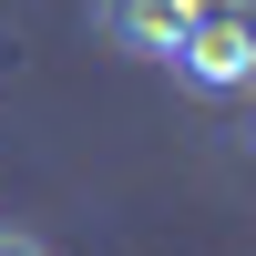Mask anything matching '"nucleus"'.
<instances>
[{
	"instance_id": "nucleus-1",
	"label": "nucleus",
	"mask_w": 256,
	"mask_h": 256,
	"mask_svg": "<svg viewBox=\"0 0 256 256\" xmlns=\"http://www.w3.org/2000/svg\"><path fill=\"white\" fill-rule=\"evenodd\" d=\"M174 72L195 82V92H246V82H256V20L236 10V0L195 10L184 41H174Z\"/></svg>"
},
{
	"instance_id": "nucleus-2",
	"label": "nucleus",
	"mask_w": 256,
	"mask_h": 256,
	"mask_svg": "<svg viewBox=\"0 0 256 256\" xmlns=\"http://www.w3.org/2000/svg\"><path fill=\"white\" fill-rule=\"evenodd\" d=\"M92 20H102V41L113 52H134V62H174V41H184V0H92Z\"/></svg>"
},
{
	"instance_id": "nucleus-3",
	"label": "nucleus",
	"mask_w": 256,
	"mask_h": 256,
	"mask_svg": "<svg viewBox=\"0 0 256 256\" xmlns=\"http://www.w3.org/2000/svg\"><path fill=\"white\" fill-rule=\"evenodd\" d=\"M0 256H52L41 236H20V226H0Z\"/></svg>"
}]
</instances>
